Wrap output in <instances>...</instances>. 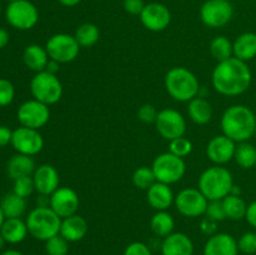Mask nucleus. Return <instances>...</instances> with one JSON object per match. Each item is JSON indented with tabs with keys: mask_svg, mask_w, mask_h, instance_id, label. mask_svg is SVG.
I'll return each mask as SVG.
<instances>
[{
	"mask_svg": "<svg viewBox=\"0 0 256 255\" xmlns=\"http://www.w3.org/2000/svg\"><path fill=\"white\" fill-rule=\"evenodd\" d=\"M238 246L239 252L244 254L252 255L256 252V232H246L239 238L238 240Z\"/></svg>",
	"mask_w": 256,
	"mask_h": 255,
	"instance_id": "38",
	"label": "nucleus"
},
{
	"mask_svg": "<svg viewBox=\"0 0 256 255\" xmlns=\"http://www.w3.org/2000/svg\"><path fill=\"white\" fill-rule=\"evenodd\" d=\"M245 219H246V222H249V225H252L254 229H256V200L248 205Z\"/></svg>",
	"mask_w": 256,
	"mask_h": 255,
	"instance_id": "46",
	"label": "nucleus"
},
{
	"mask_svg": "<svg viewBox=\"0 0 256 255\" xmlns=\"http://www.w3.org/2000/svg\"><path fill=\"white\" fill-rule=\"evenodd\" d=\"M46 255H68L69 254V242L60 234L50 238L45 242Z\"/></svg>",
	"mask_w": 256,
	"mask_h": 255,
	"instance_id": "35",
	"label": "nucleus"
},
{
	"mask_svg": "<svg viewBox=\"0 0 256 255\" xmlns=\"http://www.w3.org/2000/svg\"><path fill=\"white\" fill-rule=\"evenodd\" d=\"M158 114H159V112L152 104L142 105L139 108V110H138V118H139V120L142 122H146V124H152V122L155 124Z\"/></svg>",
	"mask_w": 256,
	"mask_h": 255,
	"instance_id": "41",
	"label": "nucleus"
},
{
	"mask_svg": "<svg viewBox=\"0 0 256 255\" xmlns=\"http://www.w3.org/2000/svg\"><path fill=\"white\" fill-rule=\"evenodd\" d=\"M5 219H6V218H5L4 212H2V206H0V228H2V222H4V220H5Z\"/></svg>",
	"mask_w": 256,
	"mask_h": 255,
	"instance_id": "52",
	"label": "nucleus"
},
{
	"mask_svg": "<svg viewBox=\"0 0 256 255\" xmlns=\"http://www.w3.org/2000/svg\"><path fill=\"white\" fill-rule=\"evenodd\" d=\"M9 32L5 29H2V28H0V50L6 46L8 42H9Z\"/></svg>",
	"mask_w": 256,
	"mask_h": 255,
	"instance_id": "47",
	"label": "nucleus"
},
{
	"mask_svg": "<svg viewBox=\"0 0 256 255\" xmlns=\"http://www.w3.org/2000/svg\"><path fill=\"white\" fill-rule=\"evenodd\" d=\"M220 125L222 134L232 142H244L255 135L256 115L246 105H232L222 112Z\"/></svg>",
	"mask_w": 256,
	"mask_h": 255,
	"instance_id": "2",
	"label": "nucleus"
},
{
	"mask_svg": "<svg viewBox=\"0 0 256 255\" xmlns=\"http://www.w3.org/2000/svg\"><path fill=\"white\" fill-rule=\"evenodd\" d=\"M252 74L249 65L235 56L218 62L212 74L214 89L224 96H239L252 85Z\"/></svg>",
	"mask_w": 256,
	"mask_h": 255,
	"instance_id": "1",
	"label": "nucleus"
},
{
	"mask_svg": "<svg viewBox=\"0 0 256 255\" xmlns=\"http://www.w3.org/2000/svg\"><path fill=\"white\" fill-rule=\"evenodd\" d=\"M235 150L236 142L224 134L216 135L208 142L206 156L215 165H224L234 159Z\"/></svg>",
	"mask_w": 256,
	"mask_h": 255,
	"instance_id": "17",
	"label": "nucleus"
},
{
	"mask_svg": "<svg viewBox=\"0 0 256 255\" xmlns=\"http://www.w3.org/2000/svg\"><path fill=\"white\" fill-rule=\"evenodd\" d=\"M222 202L226 219L234 220V222L244 219L245 215H246L248 204L240 195L229 194Z\"/></svg>",
	"mask_w": 256,
	"mask_h": 255,
	"instance_id": "29",
	"label": "nucleus"
},
{
	"mask_svg": "<svg viewBox=\"0 0 256 255\" xmlns=\"http://www.w3.org/2000/svg\"><path fill=\"white\" fill-rule=\"evenodd\" d=\"M234 16V8L229 0H206L200 8V19L212 29L229 24Z\"/></svg>",
	"mask_w": 256,
	"mask_h": 255,
	"instance_id": "10",
	"label": "nucleus"
},
{
	"mask_svg": "<svg viewBox=\"0 0 256 255\" xmlns=\"http://www.w3.org/2000/svg\"><path fill=\"white\" fill-rule=\"evenodd\" d=\"M156 132L166 140H174L176 138L184 136L186 132V120L182 116V112L175 109L160 110L155 120Z\"/></svg>",
	"mask_w": 256,
	"mask_h": 255,
	"instance_id": "12",
	"label": "nucleus"
},
{
	"mask_svg": "<svg viewBox=\"0 0 256 255\" xmlns=\"http://www.w3.org/2000/svg\"><path fill=\"white\" fill-rule=\"evenodd\" d=\"M140 16V22L148 30L154 32H162L172 22V12L166 5L162 2H149L145 5Z\"/></svg>",
	"mask_w": 256,
	"mask_h": 255,
	"instance_id": "15",
	"label": "nucleus"
},
{
	"mask_svg": "<svg viewBox=\"0 0 256 255\" xmlns=\"http://www.w3.org/2000/svg\"><path fill=\"white\" fill-rule=\"evenodd\" d=\"M12 130L6 125H0V148L12 144Z\"/></svg>",
	"mask_w": 256,
	"mask_h": 255,
	"instance_id": "45",
	"label": "nucleus"
},
{
	"mask_svg": "<svg viewBox=\"0 0 256 255\" xmlns=\"http://www.w3.org/2000/svg\"><path fill=\"white\" fill-rule=\"evenodd\" d=\"M58 2H59L62 5H64V6L72 8V6H76V5H79L82 0H58Z\"/></svg>",
	"mask_w": 256,
	"mask_h": 255,
	"instance_id": "49",
	"label": "nucleus"
},
{
	"mask_svg": "<svg viewBox=\"0 0 256 255\" xmlns=\"http://www.w3.org/2000/svg\"><path fill=\"white\" fill-rule=\"evenodd\" d=\"M34 190L35 185L34 180H32V176L18 178V179L14 180V186H12V192L14 194L26 199V198H29L34 192Z\"/></svg>",
	"mask_w": 256,
	"mask_h": 255,
	"instance_id": "36",
	"label": "nucleus"
},
{
	"mask_svg": "<svg viewBox=\"0 0 256 255\" xmlns=\"http://www.w3.org/2000/svg\"><path fill=\"white\" fill-rule=\"evenodd\" d=\"M188 114L190 120L198 125H205L212 120V108L206 99L196 96L190 100L188 105Z\"/></svg>",
	"mask_w": 256,
	"mask_h": 255,
	"instance_id": "27",
	"label": "nucleus"
},
{
	"mask_svg": "<svg viewBox=\"0 0 256 255\" xmlns=\"http://www.w3.org/2000/svg\"><path fill=\"white\" fill-rule=\"evenodd\" d=\"M35 169H36V165L32 156L19 154V152L12 155L6 164V172L12 180L22 176H32Z\"/></svg>",
	"mask_w": 256,
	"mask_h": 255,
	"instance_id": "25",
	"label": "nucleus"
},
{
	"mask_svg": "<svg viewBox=\"0 0 256 255\" xmlns=\"http://www.w3.org/2000/svg\"><path fill=\"white\" fill-rule=\"evenodd\" d=\"M162 255H194V242L184 232H172L162 242Z\"/></svg>",
	"mask_w": 256,
	"mask_h": 255,
	"instance_id": "21",
	"label": "nucleus"
},
{
	"mask_svg": "<svg viewBox=\"0 0 256 255\" xmlns=\"http://www.w3.org/2000/svg\"><path fill=\"white\" fill-rule=\"evenodd\" d=\"M50 58L45 48L39 44L28 45L22 52V62L26 65L28 69L32 72H40L46 69V65L49 62Z\"/></svg>",
	"mask_w": 256,
	"mask_h": 255,
	"instance_id": "26",
	"label": "nucleus"
},
{
	"mask_svg": "<svg viewBox=\"0 0 256 255\" xmlns=\"http://www.w3.org/2000/svg\"><path fill=\"white\" fill-rule=\"evenodd\" d=\"M62 218L50 206H36L28 214L26 226L34 239L46 242L50 238L60 234Z\"/></svg>",
	"mask_w": 256,
	"mask_h": 255,
	"instance_id": "5",
	"label": "nucleus"
},
{
	"mask_svg": "<svg viewBox=\"0 0 256 255\" xmlns=\"http://www.w3.org/2000/svg\"><path fill=\"white\" fill-rule=\"evenodd\" d=\"M0 255H24L22 252L19 250H15V249H9V250H4Z\"/></svg>",
	"mask_w": 256,
	"mask_h": 255,
	"instance_id": "50",
	"label": "nucleus"
},
{
	"mask_svg": "<svg viewBox=\"0 0 256 255\" xmlns=\"http://www.w3.org/2000/svg\"><path fill=\"white\" fill-rule=\"evenodd\" d=\"M15 98V88L8 79H0V108L8 106Z\"/></svg>",
	"mask_w": 256,
	"mask_h": 255,
	"instance_id": "39",
	"label": "nucleus"
},
{
	"mask_svg": "<svg viewBox=\"0 0 256 255\" xmlns=\"http://www.w3.org/2000/svg\"><path fill=\"white\" fill-rule=\"evenodd\" d=\"M234 178L229 169L222 165H214L202 172L198 189L208 200H222L232 192Z\"/></svg>",
	"mask_w": 256,
	"mask_h": 255,
	"instance_id": "4",
	"label": "nucleus"
},
{
	"mask_svg": "<svg viewBox=\"0 0 256 255\" xmlns=\"http://www.w3.org/2000/svg\"><path fill=\"white\" fill-rule=\"evenodd\" d=\"M145 5L146 4L144 2V0H124V2H122V6H124L125 12L132 15L142 14Z\"/></svg>",
	"mask_w": 256,
	"mask_h": 255,
	"instance_id": "43",
	"label": "nucleus"
},
{
	"mask_svg": "<svg viewBox=\"0 0 256 255\" xmlns=\"http://www.w3.org/2000/svg\"><path fill=\"white\" fill-rule=\"evenodd\" d=\"M0 206L5 218H22L26 212V199L14 192H9L2 199Z\"/></svg>",
	"mask_w": 256,
	"mask_h": 255,
	"instance_id": "30",
	"label": "nucleus"
},
{
	"mask_svg": "<svg viewBox=\"0 0 256 255\" xmlns=\"http://www.w3.org/2000/svg\"><path fill=\"white\" fill-rule=\"evenodd\" d=\"M154 182H156L152 166H140L132 174V184L140 190H148Z\"/></svg>",
	"mask_w": 256,
	"mask_h": 255,
	"instance_id": "34",
	"label": "nucleus"
},
{
	"mask_svg": "<svg viewBox=\"0 0 256 255\" xmlns=\"http://www.w3.org/2000/svg\"><path fill=\"white\" fill-rule=\"evenodd\" d=\"M8 22L18 30H30L39 22V12L29 0H15L5 10Z\"/></svg>",
	"mask_w": 256,
	"mask_h": 255,
	"instance_id": "9",
	"label": "nucleus"
},
{
	"mask_svg": "<svg viewBox=\"0 0 256 255\" xmlns=\"http://www.w3.org/2000/svg\"><path fill=\"white\" fill-rule=\"evenodd\" d=\"M164 85L168 94L179 102H189L200 92L196 75L184 66L172 68L165 75Z\"/></svg>",
	"mask_w": 256,
	"mask_h": 255,
	"instance_id": "3",
	"label": "nucleus"
},
{
	"mask_svg": "<svg viewBox=\"0 0 256 255\" xmlns=\"http://www.w3.org/2000/svg\"><path fill=\"white\" fill-rule=\"evenodd\" d=\"M0 234L8 244H19L26 239L29 230L22 218H6L0 228Z\"/></svg>",
	"mask_w": 256,
	"mask_h": 255,
	"instance_id": "23",
	"label": "nucleus"
},
{
	"mask_svg": "<svg viewBox=\"0 0 256 255\" xmlns=\"http://www.w3.org/2000/svg\"><path fill=\"white\" fill-rule=\"evenodd\" d=\"M169 152L184 159L192 152V142L184 136L176 138V139L169 142Z\"/></svg>",
	"mask_w": 256,
	"mask_h": 255,
	"instance_id": "37",
	"label": "nucleus"
},
{
	"mask_svg": "<svg viewBox=\"0 0 256 255\" xmlns=\"http://www.w3.org/2000/svg\"><path fill=\"white\" fill-rule=\"evenodd\" d=\"M232 56L248 62L256 58V34L246 32L240 34L232 42Z\"/></svg>",
	"mask_w": 256,
	"mask_h": 255,
	"instance_id": "24",
	"label": "nucleus"
},
{
	"mask_svg": "<svg viewBox=\"0 0 256 255\" xmlns=\"http://www.w3.org/2000/svg\"><path fill=\"white\" fill-rule=\"evenodd\" d=\"M124 255H152V252L145 242H134L125 248Z\"/></svg>",
	"mask_w": 256,
	"mask_h": 255,
	"instance_id": "42",
	"label": "nucleus"
},
{
	"mask_svg": "<svg viewBox=\"0 0 256 255\" xmlns=\"http://www.w3.org/2000/svg\"><path fill=\"white\" fill-rule=\"evenodd\" d=\"M148 202L156 212H165L174 204L175 195L170 185L156 182L146 190Z\"/></svg>",
	"mask_w": 256,
	"mask_h": 255,
	"instance_id": "20",
	"label": "nucleus"
},
{
	"mask_svg": "<svg viewBox=\"0 0 256 255\" xmlns=\"http://www.w3.org/2000/svg\"><path fill=\"white\" fill-rule=\"evenodd\" d=\"M156 182L172 185L180 182L186 172V164L182 158L176 156L170 152L158 155L152 165Z\"/></svg>",
	"mask_w": 256,
	"mask_h": 255,
	"instance_id": "7",
	"label": "nucleus"
},
{
	"mask_svg": "<svg viewBox=\"0 0 256 255\" xmlns=\"http://www.w3.org/2000/svg\"><path fill=\"white\" fill-rule=\"evenodd\" d=\"M30 92L35 100L50 106L56 104L62 99L64 89L56 75L44 70V72H35L30 82Z\"/></svg>",
	"mask_w": 256,
	"mask_h": 255,
	"instance_id": "6",
	"label": "nucleus"
},
{
	"mask_svg": "<svg viewBox=\"0 0 256 255\" xmlns=\"http://www.w3.org/2000/svg\"><path fill=\"white\" fill-rule=\"evenodd\" d=\"M18 122L22 126L39 130L45 126L50 119V109L48 105L32 99L22 102L16 112Z\"/></svg>",
	"mask_w": 256,
	"mask_h": 255,
	"instance_id": "13",
	"label": "nucleus"
},
{
	"mask_svg": "<svg viewBox=\"0 0 256 255\" xmlns=\"http://www.w3.org/2000/svg\"><path fill=\"white\" fill-rule=\"evenodd\" d=\"M0 12H2V5H0Z\"/></svg>",
	"mask_w": 256,
	"mask_h": 255,
	"instance_id": "55",
	"label": "nucleus"
},
{
	"mask_svg": "<svg viewBox=\"0 0 256 255\" xmlns=\"http://www.w3.org/2000/svg\"><path fill=\"white\" fill-rule=\"evenodd\" d=\"M216 222H215V220L205 216L200 222V230L202 232V234L212 236V235L216 234Z\"/></svg>",
	"mask_w": 256,
	"mask_h": 255,
	"instance_id": "44",
	"label": "nucleus"
},
{
	"mask_svg": "<svg viewBox=\"0 0 256 255\" xmlns=\"http://www.w3.org/2000/svg\"><path fill=\"white\" fill-rule=\"evenodd\" d=\"M88 222L80 215L74 214L72 216L64 218L62 220V226H60V235L69 242H80L88 234Z\"/></svg>",
	"mask_w": 256,
	"mask_h": 255,
	"instance_id": "22",
	"label": "nucleus"
},
{
	"mask_svg": "<svg viewBox=\"0 0 256 255\" xmlns=\"http://www.w3.org/2000/svg\"><path fill=\"white\" fill-rule=\"evenodd\" d=\"M9 2H15V0H9Z\"/></svg>",
	"mask_w": 256,
	"mask_h": 255,
	"instance_id": "53",
	"label": "nucleus"
},
{
	"mask_svg": "<svg viewBox=\"0 0 256 255\" xmlns=\"http://www.w3.org/2000/svg\"><path fill=\"white\" fill-rule=\"evenodd\" d=\"M45 49L50 59L60 64H66L76 59L80 52V45L74 35L59 32L49 38L45 44Z\"/></svg>",
	"mask_w": 256,
	"mask_h": 255,
	"instance_id": "8",
	"label": "nucleus"
},
{
	"mask_svg": "<svg viewBox=\"0 0 256 255\" xmlns=\"http://www.w3.org/2000/svg\"><path fill=\"white\" fill-rule=\"evenodd\" d=\"M59 69H60V62H55V60H52V59H50L49 60V62H48V65H46V72H52V74H55L56 75V72H59Z\"/></svg>",
	"mask_w": 256,
	"mask_h": 255,
	"instance_id": "48",
	"label": "nucleus"
},
{
	"mask_svg": "<svg viewBox=\"0 0 256 255\" xmlns=\"http://www.w3.org/2000/svg\"><path fill=\"white\" fill-rule=\"evenodd\" d=\"M254 136L256 138V128H255V135H254Z\"/></svg>",
	"mask_w": 256,
	"mask_h": 255,
	"instance_id": "54",
	"label": "nucleus"
},
{
	"mask_svg": "<svg viewBox=\"0 0 256 255\" xmlns=\"http://www.w3.org/2000/svg\"><path fill=\"white\" fill-rule=\"evenodd\" d=\"M210 54L218 62H224L232 56V42L224 35H218L210 42Z\"/></svg>",
	"mask_w": 256,
	"mask_h": 255,
	"instance_id": "33",
	"label": "nucleus"
},
{
	"mask_svg": "<svg viewBox=\"0 0 256 255\" xmlns=\"http://www.w3.org/2000/svg\"><path fill=\"white\" fill-rule=\"evenodd\" d=\"M234 159L242 169H252L256 164V148L248 142H239V145H236Z\"/></svg>",
	"mask_w": 256,
	"mask_h": 255,
	"instance_id": "32",
	"label": "nucleus"
},
{
	"mask_svg": "<svg viewBox=\"0 0 256 255\" xmlns=\"http://www.w3.org/2000/svg\"><path fill=\"white\" fill-rule=\"evenodd\" d=\"M74 36L76 42H79L80 48H92V45L99 42L100 30L92 22H84L80 26H78Z\"/></svg>",
	"mask_w": 256,
	"mask_h": 255,
	"instance_id": "31",
	"label": "nucleus"
},
{
	"mask_svg": "<svg viewBox=\"0 0 256 255\" xmlns=\"http://www.w3.org/2000/svg\"><path fill=\"white\" fill-rule=\"evenodd\" d=\"M205 216L210 218L215 222H222V220L226 219L222 200H210L209 204H208Z\"/></svg>",
	"mask_w": 256,
	"mask_h": 255,
	"instance_id": "40",
	"label": "nucleus"
},
{
	"mask_svg": "<svg viewBox=\"0 0 256 255\" xmlns=\"http://www.w3.org/2000/svg\"><path fill=\"white\" fill-rule=\"evenodd\" d=\"M79 205V195L69 186H59L49 198V206L62 219L76 214Z\"/></svg>",
	"mask_w": 256,
	"mask_h": 255,
	"instance_id": "16",
	"label": "nucleus"
},
{
	"mask_svg": "<svg viewBox=\"0 0 256 255\" xmlns=\"http://www.w3.org/2000/svg\"><path fill=\"white\" fill-rule=\"evenodd\" d=\"M12 145L19 154L34 156L44 148V138L39 130L20 125L19 128L12 130Z\"/></svg>",
	"mask_w": 256,
	"mask_h": 255,
	"instance_id": "14",
	"label": "nucleus"
},
{
	"mask_svg": "<svg viewBox=\"0 0 256 255\" xmlns=\"http://www.w3.org/2000/svg\"><path fill=\"white\" fill-rule=\"evenodd\" d=\"M175 220L172 214L165 212H156L150 220V229L158 238H166L174 232Z\"/></svg>",
	"mask_w": 256,
	"mask_h": 255,
	"instance_id": "28",
	"label": "nucleus"
},
{
	"mask_svg": "<svg viewBox=\"0 0 256 255\" xmlns=\"http://www.w3.org/2000/svg\"><path fill=\"white\" fill-rule=\"evenodd\" d=\"M35 190L39 195L50 196L59 188L60 176L56 168L50 164H42L36 166L32 174Z\"/></svg>",
	"mask_w": 256,
	"mask_h": 255,
	"instance_id": "18",
	"label": "nucleus"
},
{
	"mask_svg": "<svg viewBox=\"0 0 256 255\" xmlns=\"http://www.w3.org/2000/svg\"><path fill=\"white\" fill-rule=\"evenodd\" d=\"M238 240L228 232H216L209 236L202 249V255H238Z\"/></svg>",
	"mask_w": 256,
	"mask_h": 255,
	"instance_id": "19",
	"label": "nucleus"
},
{
	"mask_svg": "<svg viewBox=\"0 0 256 255\" xmlns=\"http://www.w3.org/2000/svg\"><path fill=\"white\" fill-rule=\"evenodd\" d=\"M175 208L186 218H199L206 212L209 200L196 188H186L175 195Z\"/></svg>",
	"mask_w": 256,
	"mask_h": 255,
	"instance_id": "11",
	"label": "nucleus"
},
{
	"mask_svg": "<svg viewBox=\"0 0 256 255\" xmlns=\"http://www.w3.org/2000/svg\"><path fill=\"white\" fill-rule=\"evenodd\" d=\"M5 244H6V242H5V239L2 238V235L0 234V252H2V250H4Z\"/></svg>",
	"mask_w": 256,
	"mask_h": 255,
	"instance_id": "51",
	"label": "nucleus"
},
{
	"mask_svg": "<svg viewBox=\"0 0 256 255\" xmlns=\"http://www.w3.org/2000/svg\"><path fill=\"white\" fill-rule=\"evenodd\" d=\"M255 166H256V164H255Z\"/></svg>",
	"mask_w": 256,
	"mask_h": 255,
	"instance_id": "56",
	"label": "nucleus"
}]
</instances>
